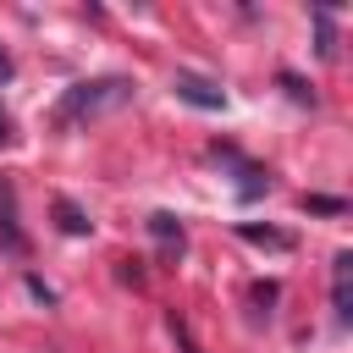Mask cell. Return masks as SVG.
<instances>
[{"label": "cell", "instance_id": "52a82bcc", "mask_svg": "<svg viewBox=\"0 0 353 353\" xmlns=\"http://www.w3.org/2000/svg\"><path fill=\"white\" fill-rule=\"evenodd\" d=\"M55 226L66 232V237H83V232H94V221L72 204V199H55Z\"/></svg>", "mask_w": 353, "mask_h": 353}, {"label": "cell", "instance_id": "5b68a950", "mask_svg": "<svg viewBox=\"0 0 353 353\" xmlns=\"http://www.w3.org/2000/svg\"><path fill=\"white\" fill-rule=\"evenodd\" d=\"M243 243H254V248H270V254H287L292 248V232H281V226H259V221H237L232 226Z\"/></svg>", "mask_w": 353, "mask_h": 353}, {"label": "cell", "instance_id": "5bb4252c", "mask_svg": "<svg viewBox=\"0 0 353 353\" xmlns=\"http://www.w3.org/2000/svg\"><path fill=\"white\" fill-rule=\"evenodd\" d=\"M11 72H17V66H11V55L0 50V83H11Z\"/></svg>", "mask_w": 353, "mask_h": 353}, {"label": "cell", "instance_id": "8992f818", "mask_svg": "<svg viewBox=\"0 0 353 353\" xmlns=\"http://www.w3.org/2000/svg\"><path fill=\"white\" fill-rule=\"evenodd\" d=\"M143 226H149V237H154V243H160L165 254H182V221H176L171 210H154V215H149Z\"/></svg>", "mask_w": 353, "mask_h": 353}, {"label": "cell", "instance_id": "30bf717a", "mask_svg": "<svg viewBox=\"0 0 353 353\" xmlns=\"http://www.w3.org/2000/svg\"><path fill=\"white\" fill-rule=\"evenodd\" d=\"M303 204H309L314 215H342V210H347L342 199H325V193H314V199H303Z\"/></svg>", "mask_w": 353, "mask_h": 353}, {"label": "cell", "instance_id": "ba28073f", "mask_svg": "<svg viewBox=\"0 0 353 353\" xmlns=\"http://www.w3.org/2000/svg\"><path fill=\"white\" fill-rule=\"evenodd\" d=\"M314 39H320V44H314V50H320V55H325V61H331V55H336V28H331V11H325V6H320V11H314Z\"/></svg>", "mask_w": 353, "mask_h": 353}, {"label": "cell", "instance_id": "277c9868", "mask_svg": "<svg viewBox=\"0 0 353 353\" xmlns=\"http://www.w3.org/2000/svg\"><path fill=\"white\" fill-rule=\"evenodd\" d=\"M0 248H6V254H28V237H22V226H17V193H11L6 176H0Z\"/></svg>", "mask_w": 353, "mask_h": 353}, {"label": "cell", "instance_id": "7c38bea8", "mask_svg": "<svg viewBox=\"0 0 353 353\" xmlns=\"http://www.w3.org/2000/svg\"><path fill=\"white\" fill-rule=\"evenodd\" d=\"M276 292H281L276 281H254V303H259L265 314H270V303H276Z\"/></svg>", "mask_w": 353, "mask_h": 353}, {"label": "cell", "instance_id": "9a60e30c", "mask_svg": "<svg viewBox=\"0 0 353 353\" xmlns=\"http://www.w3.org/2000/svg\"><path fill=\"white\" fill-rule=\"evenodd\" d=\"M11 138V116H6V105H0V143Z\"/></svg>", "mask_w": 353, "mask_h": 353}, {"label": "cell", "instance_id": "9c48e42d", "mask_svg": "<svg viewBox=\"0 0 353 353\" xmlns=\"http://www.w3.org/2000/svg\"><path fill=\"white\" fill-rule=\"evenodd\" d=\"M171 336H176V353H204V347L193 342V331H188V320H182V314H171Z\"/></svg>", "mask_w": 353, "mask_h": 353}, {"label": "cell", "instance_id": "8fae6325", "mask_svg": "<svg viewBox=\"0 0 353 353\" xmlns=\"http://www.w3.org/2000/svg\"><path fill=\"white\" fill-rule=\"evenodd\" d=\"M281 88H287V94H292L298 105H314V94H309V88H303V83H298L292 72H281Z\"/></svg>", "mask_w": 353, "mask_h": 353}, {"label": "cell", "instance_id": "7a4b0ae2", "mask_svg": "<svg viewBox=\"0 0 353 353\" xmlns=\"http://www.w3.org/2000/svg\"><path fill=\"white\" fill-rule=\"evenodd\" d=\"M171 94L182 105H199V110H226V88L210 83V77H199V72H176L171 77Z\"/></svg>", "mask_w": 353, "mask_h": 353}, {"label": "cell", "instance_id": "6da1fadb", "mask_svg": "<svg viewBox=\"0 0 353 353\" xmlns=\"http://www.w3.org/2000/svg\"><path fill=\"white\" fill-rule=\"evenodd\" d=\"M132 99V77H88V83H72L55 105V127H83L94 116H110Z\"/></svg>", "mask_w": 353, "mask_h": 353}, {"label": "cell", "instance_id": "3957f363", "mask_svg": "<svg viewBox=\"0 0 353 353\" xmlns=\"http://www.w3.org/2000/svg\"><path fill=\"white\" fill-rule=\"evenodd\" d=\"M331 314H336V325L353 320V254L347 248L331 259Z\"/></svg>", "mask_w": 353, "mask_h": 353}, {"label": "cell", "instance_id": "4fadbf2b", "mask_svg": "<svg viewBox=\"0 0 353 353\" xmlns=\"http://www.w3.org/2000/svg\"><path fill=\"white\" fill-rule=\"evenodd\" d=\"M28 292H33V298H39V303H55V292H50V287H44V281H39V276H28Z\"/></svg>", "mask_w": 353, "mask_h": 353}]
</instances>
